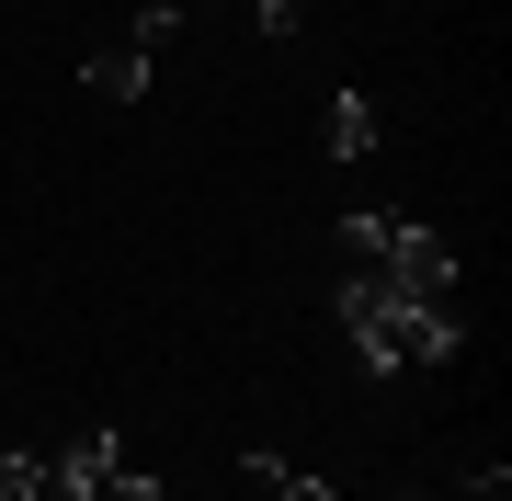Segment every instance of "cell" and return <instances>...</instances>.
Here are the masks:
<instances>
[{"mask_svg":"<svg viewBox=\"0 0 512 501\" xmlns=\"http://www.w3.org/2000/svg\"><path fill=\"white\" fill-rule=\"evenodd\" d=\"M376 274L399 285L410 308H456V240H444V228H421V217H387Z\"/></svg>","mask_w":512,"mask_h":501,"instance_id":"7a4b0ae2","label":"cell"},{"mask_svg":"<svg viewBox=\"0 0 512 501\" xmlns=\"http://www.w3.org/2000/svg\"><path fill=\"white\" fill-rule=\"evenodd\" d=\"M171 35H183V0H148V12H137V35H126V46H137V57H160Z\"/></svg>","mask_w":512,"mask_h":501,"instance_id":"8992f818","label":"cell"},{"mask_svg":"<svg viewBox=\"0 0 512 501\" xmlns=\"http://www.w3.org/2000/svg\"><path fill=\"white\" fill-rule=\"evenodd\" d=\"M330 308H342V331H353V353H365V376H399V365H456V353H467L456 308H410L399 285L376 274V262H353Z\"/></svg>","mask_w":512,"mask_h":501,"instance_id":"6da1fadb","label":"cell"},{"mask_svg":"<svg viewBox=\"0 0 512 501\" xmlns=\"http://www.w3.org/2000/svg\"><path fill=\"white\" fill-rule=\"evenodd\" d=\"M239 479L262 501H330V479H308V467H285V456H239Z\"/></svg>","mask_w":512,"mask_h":501,"instance_id":"5b68a950","label":"cell"},{"mask_svg":"<svg viewBox=\"0 0 512 501\" xmlns=\"http://www.w3.org/2000/svg\"><path fill=\"white\" fill-rule=\"evenodd\" d=\"M251 12H262V35H274V46L296 35V0H251Z\"/></svg>","mask_w":512,"mask_h":501,"instance_id":"ba28073f","label":"cell"},{"mask_svg":"<svg viewBox=\"0 0 512 501\" xmlns=\"http://www.w3.org/2000/svg\"><path fill=\"white\" fill-rule=\"evenodd\" d=\"M376 137H387V114L365 92H330V160H376Z\"/></svg>","mask_w":512,"mask_h":501,"instance_id":"3957f363","label":"cell"},{"mask_svg":"<svg viewBox=\"0 0 512 501\" xmlns=\"http://www.w3.org/2000/svg\"><path fill=\"white\" fill-rule=\"evenodd\" d=\"M92 501H171V490H160V479H137V467H114V479H103Z\"/></svg>","mask_w":512,"mask_h":501,"instance_id":"52a82bcc","label":"cell"},{"mask_svg":"<svg viewBox=\"0 0 512 501\" xmlns=\"http://www.w3.org/2000/svg\"><path fill=\"white\" fill-rule=\"evenodd\" d=\"M80 80H92V103H137V92H148V80H160V69H148L137 46H103V57H92V69H80Z\"/></svg>","mask_w":512,"mask_h":501,"instance_id":"277c9868","label":"cell"}]
</instances>
